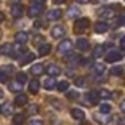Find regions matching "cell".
<instances>
[{
	"mask_svg": "<svg viewBox=\"0 0 125 125\" xmlns=\"http://www.w3.org/2000/svg\"><path fill=\"white\" fill-rule=\"evenodd\" d=\"M89 25H90V22H89V19H87V18H80V19H77V21H76V23H74L76 32L87 29V28H89Z\"/></svg>",
	"mask_w": 125,
	"mask_h": 125,
	"instance_id": "obj_1",
	"label": "cell"
},
{
	"mask_svg": "<svg viewBox=\"0 0 125 125\" xmlns=\"http://www.w3.org/2000/svg\"><path fill=\"white\" fill-rule=\"evenodd\" d=\"M71 48H73V44H71V41H70V39H64V41H61V42H60V45L57 47L58 52H61V54L70 52V51H71Z\"/></svg>",
	"mask_w": 125,
	"mask_h": 125,
	"instance_id": "obj_2",
	"label": "cell"
},
{
	"mask_svg": "<svg viewBox=\"0 0 125 125\" xmlns=\"http://www.w3.org/2000/svg\"><path fill=\"white\" fill-rule=\"evenodd\" d=\"M33 60H35V54L26 51L23 55H21V58H19V65H26V64H29V62H33Z\"/></svg>",
	"mask_w": 125,
	"mask_h": 125,
	"instance_id": "obj_3",
	"label": "cell"
},
{
	"mask_svg": "<svg viewBox=\"0 0 125 125\" xmlns=\"http://www.w3.org/2000/svg\"><path fill=\"white\" fill-rule=\"evenodd\" d=\"M44 6H36V4H31V7L28 9V16L29 18H36L42 13Z\"/></svg>",
	"mask_w": 125,
	"mask_h": 125,
	"instance_id": "obj_4",
	"label": "cell"
},
{
	"mask_svg": "<svg viewBox=\"0 0 125 125\" xmlns=\"http://www.w3.org/2000/svg\"><path fill=\"white\" fill-rule=\"evenodd\" d=\"M10 13H12V16H13L15 19H19V18H22V15H23V9H22L21 4L15 3V4H12V7H10Z\"/></svg>",
	"mask_w": 125,
	"mask_h": 125,
	"instance_id": "obj_5",
	"label": "cell"
},
{
	"mask_svg": "<svg viewBox=\"0 0 125 125\" xmlns=\"http://www.w3.org/2000/svg\"><path fill=\"white\" fill-rule=\"evenodd\" d=\"M65 35V29H64V26H61V25H55L52 29H51V36L52 38H62Z\"/></svg>",
	"mask_w": 125,
	"mask_h": 125,
	"instance_id": "obj_6",
	"label": "cell"
},
{
	"mask_svg": "<svg viewBox=\"0 0 125 125\" xmlns=\"http://www.w3.org/2000/svg\"><path fill=\"white\" fill-rule=\"evenodd\" d=\"M0 52L3 54V55H12L13 57V54H15V45H12V44H3L1 47H0Z\"/></svg>",
	"mask_w": 125,
	"mask_h": 125,
	"instance_id": "obj_7",
	"label": "cell"
},
{
	"mask_svg": "<svg viewBox=\"0 0 125 125\" xmlns=\"http://www.w3.org/2000/svg\"><path fill=\"white\" fill-rule=\"evenodd\" d=\"M45 71H47V74H50L51 77H55V76H60V74H61V68H60L58 65H55V64L47 65Z\"/></svg>",
	"mask_w": 125,
	"mask_h": 125,
	"instance_id": "obj_8",
	"label": "cell"
},
{
	"mask_svg": "<svg viewBox=\"0 0 125 125\" xmlns=\"http://www.w3.org/2000/svg\"><path fill=\"white\" fill-rule=\"evenodd\" d=\"M61 16H62V12L60 9H51V10L47 12V19H48V21H57V19H60Z\"/></svg>",
	"mask_w": 125,
	"mask_h": 125,
	"instance_id": "obj_9",
	"label": "cell"
},
{
	"mask_svg": "<svg viewBox=\"0 0 125 125\" xmlns=\"http://www.w3.org/2000/svg\"><path fill=\"white\" fill-rule=\"evenodd\" d=\"M15 39H16V42H18V44H26V42H28V39H29V33H28V32H25V31H19V32H16Z\"/></svg>",
	"mask_w": 125,
	"mask_h": 125,
	"instance_id": "obj_10",
	"label": "cell"
},
{
	"mask_svg": "<svg viewBox=\"0 0 125 125\" xmlns=\"http://www.w3.org/2000/svg\"><path fill=\"white\" fill-rule=\"evenodd\" d=\"M122 58V54L119 51H109V54L106 55V61L108 62H115V61H119Z\"/></svg>",
	"mask_w": 125,
	"mask_h": 125,
	"instance_id": "obj_11",
	"label": "cell"
},
{
	"mask_svg": "<svg viewBox=\"0 0 125 125\" xmlns=\"http://www.w3.org/2000/svg\"><path fill=\"white\" fill-rule=\"evenodd\" d=\"M7 87H9V90H10V92L21 93V92H22V89H23V84H22V83H19L18 80H15V82H10Z\"/></svg>",
	"mask_w": 125,
	"mask_h": 125,
	"instance_id": "obj_12",
	"label": "cell"
},
{
	"mask_svg": "<svg viewBox=\"0 0 125 125\" xmlns=\"http://www.w3.org/2000/svg\"><path fill=\"white\" fill-rule=\"evenodd\" d=\"M0 112H1L3 115H6V116L12 115V114H13V105H12V103H9V102L3 103V105L0 106Z\"/></svg>",
	"mask_w": 125,
	"mask_h": 125,
	"instance_id": "obj_13",
	"label": "cell"
},
{
	"mask_svg": "<svg viewBox=\"0 0 125 125\" xmlns=\"http://www.w3.org/2000/svg\"><path fill=\"white\" fill-rule=\"evenodd\" d=\"M57 82H55V79L54 77H48V79H45V82H44V87L47 89V90H54L55 87H57Z\"/></svg>",
	"mask_w": 125,
	"mask_h": 125,
	"instance_id": "obj_14",
	"label": "cell"
},
{
	"mask_svg": "<svg viewBox=\"0 0 125 125\" xmlns=\"http://www.w3.org/2000/svg\"><path fill=\"white\" fill-rule=\"evenodd\" d=\"M99 15H100L102 18H105V19H109V18H114V16H115V10L111 9V7H105V9H102V10L99 12Z\"/></svg>",
	"mask_w": 125,
	"mask_h": 125,
	"instance_id": "obj_15",
	"label": "cell"
},
{
	"mask_svg": "<svg viewBox=\"0 0 125 125\" xmlns=\"http://www.w3.org/2000/svg\"><path fill=\"white\" fill-rule=\"evenodd\" d=\"M70 114H71V116H73L74 119H77V121H80V119L84 118V112H83L82 109H79V108H71Z\"/></svg>",
	"mask_w": 125,
	"mask_h": 125,
	"instance_id": "obj_16",
	"label": "cell"
},
{
	"mask_svg": "<svg viewBox=\"0 0 125 125\" xmlns=\"http://www.w3.org/2000/svg\"><path fill=\"white\" fill-rule=\"evenodd\" d=\"M31 73L33 74V76H41V74L44 73V65L39 64V62L33 64V65L31 67Z\"/></svg>",
	"mask_w": 125,
	"mask_h": 125,
	"instance_id": "obj_17",
	"label": "cell"
},
{
	"mask_svg": "<svg viewBox=\"0 0 125 125\" xmlns=\"http://www.w3.org/2000/svg\"><path fill=\"white\" fill-rule=\"evenodd\" d=\"M76 45H77V48H79L80 51H86V50L89 48V41H87L86 38H80V39H77Z\"/></svg>",
	"mask_w": 125,
	"mask_h": 125,
	"instance_id": "obj_18",
	"label": "cell"
},
{
	"mask_svg": "<svg viewBox=\"0 0 125 125\" xmlns=\"http://www.w3.org/2000/svg\"><path fill=\"white\" fill-rule=\"evenodd\" d=\"M87 99H89V102L92 103V105H96L97 102H99V92H96V90H92V92H89L87 93Z\"/></svg>",
	"mask_w": 125,
	"mask_h": 125,
	"instance_id": "obj_19",
	"label": "cell"
},
{
	"mask_svg": "<svg viewBox=\"0 0 125 125\" xmlns=\"http://www.w3.org/2000/svg\"><path fill=\"white\" fill-rule=\"evenodd\" d=\"M15 103L18 105V106H23V105H26L28 103V96L26 94H18L16 97H15Z\"/></svg>",
	"mask_w": 125,
	"mask_h": 125,
	"instance_id": "obj_20",
	"label": "cell"
},
{
	"mask_svg": "<svg viewBox=\"0 0 125 125\" xmlns=\"http://www.w3.org/2000/svg\"><path fill=\"white\" fill-rule=\"evenodd\" d=\"M39 55L41 57H45V55H48L50 54V51H51V45L50 44H42V45H39Z\"/></svg>",
	"mask_w": 125,
	"mask_h": 125,
	"instance_id": "obj_21",
	"label": "cell"
},
{
	"mask_svg": "<svg viewBox=\"0 0 125 125\" xmlns=\"http://www.w3.org/2000/svg\"><path fill=\"white\" fill-rule=\"evenodd\" d=\"M108 23H105V22H97L96 25H94V32H97V33H103V32L108 31Z\"/></svg>",
	"mask_w": 125,
	"mask_h": 125,
	"instance_id": "obj_22",
	"label": "cell"
},
{
	"mask_svg": "<svg viewBox=\"0 0 125 125\" xmlns=\"http://www.w3.org/2000/svg\"><path fill=\"white\" fill-rule=\"evenodd\" d=\"M29 92L31 93H38L39 92V82L36 80V79H33V80H31L29 82Z\"/></svg>",
	"mask_w": 125,
	"mask_h": 125,
	"instance_id": "obj_23",
	"label": "cell"
},
{
	"mask_svg": "<svg viewBox=\"0 0 125 125\" xmlns=\"http://www.w3.org/2000/svg\"><path fill=\"white\" fill-rule=\"evenodd\" d=\"M92 70H93L94 74H103L105 73V65L102 62H96L93 67H92Z\"/></svg>",
	"mask_w": 125,
	"mask_h": 125,
	"instance_id": "obj_24",
	"label": "cell"
},
{
	"mask_svg": "<svg viewBox=\"0 0 125 125\" xmlns=\"http://www.w3.org/2000/svg\"><path fill=\"white\" fill-rule=\"evenodd\" d=\"M13 124L15 125H23L25 124V115H22V114H16V115L13 116Z\"/></svg>",
	"mask_w": 125,
	"mask_h": 125,
	"instance_id": "obj_25",
	"label": "cell"
},
{
	"mask_svg": "<svg viewBox=\"0 0 125 125\" xmlns=\"http://www.w3.org/2000/svg\"><path fill=\"white\" fill-rule=\"evenodd\" d=\"M111 105L109 103H102L100 106H99V111H100V114H103V115H108L109 112H111Z\"/></svg>",
	"mask_w": 125,
	"mask_h": 125,
	"instance_id": "obj_26",
	"label": "cell"
},
{
	"mask_svg": "<svg viewBox=\"0 0 125 125\" xmlns=\"http://www.w3.org/2000/svg\"><path fill=\"white\" fill-rule=\"evenodd\" d=\"M26 52V48L23 47V44H18L16 47H15V54H13V57H16L18 54H25Z\"/></svg>",
	"mask_w": 125,
	"mask_h": 125,
	"instance_id": "obj_27",
	"label": "cell"
},
{
	"mask_svg": "<svg viewBox=\"0 0 125 125\" xmlns=\"http://www.w3.org/2000/svg\"><path fill=\"white\" fill-rule=\"evenodd\" d=\"M94 119H96L99 124H108V122H111V118L102 116V115H94Z\"/></svg>",
	"mask_w": 125,
	"mask_h": 125,
	"instance_id": "obj_28",
	"label": "cell"
},
{
	"mask_svg": "<svg viewBox=\"0 0 125 125\" xmlns=\"http://www.w3.org/2000/svg\"><path fill=\"white\" fill-rule=\"evenodd\" d=\"M99 97H102V99H111L112 93L109 90H106V89H102V90H99Z\"/></svg>",
	"mask_w": 125,
	"mask_h": 125,
	"instance_id": "obj_29",
	"label": "cell"
},
{
	"mask_svg": "<svg viewBox=\"0 0 125 125\" xmlns=\"http://www.w3.org/2000/svg\"><path fill=\"white\" fill-rule=\"evenodd\" d=\"M16 80H18L19 83L25 84V83H26V80H28V77H26V74L22 71V73H18V74H16Z\"/></svg>",
	"mask_w": 125,
	"mask_h": 125,
	"instance_id": "obj_30",
	"label": "cell"
},
{
	"mask_svg": "<svg viewBox=\"0 0 125 125\" xmlns=\"http://www.w3.org/2000/svg\"><path fill=\"white\" fill-rule=\"evenodd\" d=\"M57 89H58L60 92H65V90H68V82H65V80L60 82V83L57 84Z\"/></svg>",
	"mask_w": 125,
	"mask_h": 125,
	"instance_id": "obj_31",
	"label": "cell"
},
{
	"mask_svg": "<svg viewBox=\"0 0 125 125\" xmlns=\"http://www.w3.org/2000/svg\"><path fill=\"white\" fill-rule=\"evenodd\" d=\"M102 54H103V47L102 45H97L93 51V57L94 58H99V57H102Z\"/></svg>",
	"mask_w": 125,
	"mask_h": 125,
	"instance_id": "obj_32",
	"label": "cell"
},
{
	"mask_svg": "<svg viewBox=\"0 0 125 125\" xmlns=\"http://www.w3.org/2000/svg\"><path fill=\"white\" fill-rule=\"evenodd\" d=\"M76 61H80L79 55H76V54H70L68 57H65V62H76Z\"/></svg>",
	"mask_w": 125,
	"mask_h": 125,
	"instance_id": "obj_33",
	"label": "cell"
},
{
	"mask_svg": "<svg viewBox=\"0 0 125 125\" xmlns=\"http://www.w3.org/2000/svg\"><path fill=\"white\" fill-rule=\"evenodd\" d=\"M80 15V12L76 9V7H70L68 9V18H76V16H79Z\"/></svg>",
	"mask_w": 125,
	"mask_h": 125,
	"instance_id": "obj_34",
	"label": "cell"
},
{
	"mask_svg": "<svg viewBox=\"0 0 125 125\" xmlns=\"http://www.w3.org/2000/svg\"><path fill=\"white\" fill-rule=\"evenodd\" d=\"M111 74H114V76H121V74H122V67H112V68H111Z\"/></svg>",
	"mask_w": 125,
	"mask_h": 125,
	"instance_id": "obj_35",
	"label": "cell"
},
{
	"mask_svg": "<svg viewBox=\"0 0 125 125\" xmlns=\"http://www.w3.org/2000/svg\"><path fill=\"white\" fill-rule=\"evenodd\" d=\"M86 84H87V82H86V79H84V77L76 79V86H79V87H84Z\"/></svg>",
	"mask_w": 125,
	"mask_h": 125,
	"instance_id": "obj_36",
	"label": "cell"
},
{
	"mask_svg": "<svg viewBox=\"0 0 125 125\" xmlns=\"http://www.w3.org/2000/svg\"><path fill=\"white\" fill-rule=\"evenodd\" d=\"M38 112H39L38 105H31L29 109H28V114H29V115H32V114H38Z\"/></svg>",
	"mask_w": 125,
	"mask_h": 125,
	"instance_id": "obj_37",
	"label": "cell"
},
{
	"mask_svg": "<svg viewBox=\"0 0 125 125\" xmlns=\"http://www.w3.org/2000/svg\"><path fill=\"white\" fill-rule=\"evenodd\" d=\"M7 80H9V76L4 71H0V83H7Z\"/></svg>",
	"mask_w": 125,
	"mask_h": 125,
	"instance_id": "obj_38",
	"label": "cell"
},
{
	"mask_svg": "<svg viewBox=\"0 0 125 125\" xmlns=\"http://www.w3.org/2000/svg\"><path fill=\"white\" fill-rule=\"evenodd\" d=\"M67 97H68V99H77L79 94H77V92H74V90H68V92H67Z\"/></svg>",
	"mask_w": 125,
	"mask_h": 125,
	"instance_id": "obj_39",
	"label": "cell"
},
{
	"mask_svg": "<svg viewBox=\"0 0 125 125\" xmlns=\"http://www.w3.org/2000/svg\"><path fill=\"white\" fill-rule=\"evenodd\" d=\"M32 4H36V6H44L45 4V0H31Z\"/></svg>",
	"mask_w": 125,
	"mask_h": 125,
	"instance_id": "obj_40",
	"label": "cell"
},
{
	"mask_svg": "<svg viewBox=\"0 0 125 125\" xmlns=\"http://www.w3.org/2000/svg\"><path fill=\"white\" fill-rule=\"evenodd\" d=\"M28 125H44V124H42V121H41V119H32Z\"/></svg>",
	"mask_w": 125,
	"mask_h": 125,
	"instance_id": "obj_41",
	"label": "cell"
},
{
	"mask_svg": "<svg viewBox=\"0 0 125 125\" xmlns=\"http://www.w3.org/2000/svg\"><path fill=\"white\" fill-rule=\"evenodd\" d=\"M33 26H35V28H41V26H45V22H42V21H36Z\"/></svg>",
	"mask_w": 125,
	"mask_h": 125,
	"instance_id": "obj_42",
	"label": "cell"
},
{
	"mask_svg": "<svg viewBox=\"0 0 125 125\" xmlns=\"http://www.w3.org/2000/svg\"><path fill=\"white\" fill-rule=\"evenodd\" d=\"M119 108H121V112L125 114V100H122V103H121V106H119Z\"/></svg>",
	"mask_w": 125,
	"mask_h": 125,
	"instance_id": "obj_43",
	"label": "cell"
},
{
	"mask_svg": "<svg viewBox=\"0 0 125 125\" xmlns=\"http://www.w3.org/2000/svg\"><path fill=\"white\" fill-rule=\"evenodd\" d=\"M121 48H122V50H125V36L121 39Z\"/></svg>",
	"mask_w": 125,
	"mask_h": 125,
	"instance_id": "obj_44",
	"label": "cell"
},
{
	"mask_svg": "<svg viewBox=\"0 0 125 125\" xmlns=\"http://www.w3.org/2000/svg\"><path fill=\"white\" fill-rule=\"evenodd\" d=\"M52 1H54L55 4H61V3H64V1H65V0H52Z\"/></svg>",
	"mask_w": 125,
	"mask_h": 125,
	"instance_id": "obj_45",
	"label": "cell"
},
{
	"mask_svg": "<svg viewBox=\"0 0 125 125\" xmlns=\"http://www.w3.org/2000/svg\"><path fill=\"white\" fill-rule=\"evenodd\" d=\"M3 21H4V15H3V13H1V12H0V23H1V22H3Z\"/></svg>",
	"mask_w": 125,
	"mask_h": 125,
	"instance_id": "obj_46",
	"label": "cell"
},
{
	"mask_svg": "<svg viewBox=\"0 0 125 125\" xmlns=\"http://www.w3.org/2000/svg\"><path fill=\"white\" fill-rule=\"evenodd\" d=\"M76 1H77V3H89L90 0H76Z\"/></svg>",
	"mask_w": 125,
	"mask_h": 125,
	"instance_id": "obj_47",
	"label": "cell"
},
{
	"mask_svg": "<svg viewBox=\"0 0 125 125\" xmlns=\"http://www.w3.org/2000/svg\"><path fill=\"white\" fill-rule=\"evenodd\" d=\"M119 23H121V25H125V18H121V19H119Z\"/></svg>",
	"mask_w": 125,
	"mask_h": 125,
	"instance_id": "obj_48",
	"label": "cell"
},
{
	"mask_svg": "<svg viewBox=\"0 0 125 125\" xmlns=\"http://www.w3.org/2000/svg\"><path fill=\"white\" fill-rule=\"evenodd\" d=\"M119 125H125V119H119Z\"/></svg>",
	"mask_w": 125,
	"mask_h": 125,
	"instance_id": "obj_49",
	"label": "cell"
},
{
	"mask_svg": "<svg viewBox=\"0 0 125 125\" xmlns=\"http://www.w3.org/2000/svg\"><path fill=\"white\" fill-rule=\"evenodd\" d=\"M1 97H3V90L0 89V99H1Z\"/></svg>",
	"mask_w": 125,
	"mask_h": 125,
	"instance_id": "obj_50",
	"label": "cell"
},
{
	"mask_svg": "<svg viewBox=\"0 0 125 125\" xmlns=\"http://www.w3.org/2000/svg\"><path fill=\"white\" fill-rule=\"evenodd\" d=\"M0 114H1V112H0Z\"/></svg>",
	"mask_w": 125,
	"mask_h": 125,
	"instance_id": "obj_51",
	"label": "cell"
}]
</instances>
